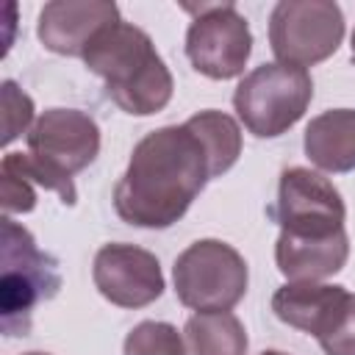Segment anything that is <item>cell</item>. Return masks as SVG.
I'll list each match as a JSON object with an SVG mask.
<instances>
[{"mask_svg": "<svg viewBox=\"0 0 355 355\" xmlns=\"http://www.w3.org/2000/svg\"><path fill=\"white\" fill-rule=\"evenodd\" d=\"M119 22V8L111 0H53L39 11V42L58 55L83 58L92 39Z\"/></svg>", "mask_w": 355, "mask_h": 355, "instance_id": "obj_11", "label": "cell"}, {"mask_svg": "<svg viewBox=\"0 0 355 355\" xmlns=\"http://www.w3.org/2000/svg\"><path fill=\"white\" fill-rule=\"evenodd\" d=\"M211 178L216 172L200 133L189 122L164 125L133 147L114 186V211L133 227L164 230L183 219Z\"/></svg>", "mask_w": 355, "mask_h": 355, "instance_id": "obj_1", "label": "cell"}, {"mask_svg": "<svg viewBox=\"0 0 355 355\" xmlns=\"http://www.w3.org/2000/svg\"><path fill=\"white\" fill-rule=\"evenodd\" d=\"M266 214L280 227V233L324 239L344 230L347 208L333 180L313 169L291 166L283 169L277 200L266 208Z\"/></svg>", "mask_w": 355, "mask_h": 355, "instance_id": "obj_9", "label": "cell"}, {"mask_svg": "<svg viewBox=\"0 0 355 355\" xmlns=\"http://www.w3.org/2000/svg\"><path fill=\"white\" fill-rule=\"evenodd\" d=\"M100 153L97 122L78 108H47L28 130V153H6L3 161L33 186L55 191L64 205H75L72 175L86 169Z\"/></svg>", "mask_w": 355, "mask_h": 355, "instance_id": "obj_3", "label": "cell"}, {"mask_svg": "<svg viewBox=\"0 0 355 355\" xmlns=\"http://www.w3.org/2000/svg\"><path fill=\"white\" fill-rule=\"evenodd\" d=\"M33 122V100L14 83L3 80V141L11 144Z\"/></svg>", "mask_w": 355, "mask_h": 355, "instance_id": "obj_18", "label": "cell"}, {"mask_svg": "<svg viewBox=\"0 0 355 355\" xmlns=\"http://www.w3.org/2000/svg\"><path fill=\"white\" fill-rule=\"evenodd\" d=\"M178 300L197 311H230L247 294V261L236 247L219 239H200L189 244L172 266Z\"/></svg>", "mask_w": 355, "mask_h": 355, "instance_id": "obj_6", "label": "cell"}, {"mask_svg": "<svg viewBox=\"0 0 355 355\" xmlns=\"http://www.w3.org/2000/svg\"><path fill=\"white\" fill-rule=\"evenodd\" d=\"M122 355H186V344L175 324L147 319L125 336Z\"/></svg>", "mask_w": 355, "mask_h": 355, "instance_id": "obj_17", "label": "cell"}, {"mask_svg": "<svg viewBox=\"0 0 355 355\" xmlns=\"http://www.w3.org/2000/svg\"><path fill=\"white\" fill-rule=\"evenodd\" d=\"M324 355H355V294L349 300V308L344 311L338 327L319 341Z\"/></svg>", "mask_w": 355, "mask_h": 355, "instance_id": "obj_19", "label": "cell"}, {"mask_svg": "<svg viewBox=\"0 0 355 355\" xmlns=\"http://www.w3.org/2000/svg\"><path fill=\"white\" fill-rule=\"evenodd\" d=\"M261 355H288V352H280V349H263Z\"/></svg>", "mask_w": 355, "mask_h": 355, "instance_id": "obj_20", "label": "cell"}, {"mask_svg": "<svg viewBox=\"0 0 355 355\" xmlns=\"http://www.w3.org/2000/svg\"><path fill=\"white\" fill-rule=\"evenodd\" d=\"M22 355H50V352H39V349H33V352H22Z\"/></svg>", "mask_w": 355, "mask_h": 355, "instance_id": "obj_21", "label": "cell"}, {"mask_svg": "<svg viewBox=\"0 0 355 355\" xmlns=\"http://www.w3.org/2000/svg\"><path fill=\"white\" fill-rule=\"evenodd\" d=\"M83 64L105 80L111 103L133 116H150L166 108L175 80L158 55L147 31L133 22H114L100 31L83 53Z\"/></svg>", "mask_w": 355, "mask_h": 355, "instance_id": "obj_2", "label": "cell"}, {"mask_svg": "<svg viewBox=\"0 0 355 355\" xmlns=\"http://www.w3.org/2000/svg\"><path fill=\"white\" fill-rule=\"evenodd\" d=\"M94 288L119 308H144L164 294V272L158 258L136 244H103L92 266Z\"/></svg>", "mask_w": 355, "mask_h": 355, "instance_id": "obj_10", "label": "cell"}, {"mask_svg": "<svg viewBox=\"0 0 355 355\" xmlns=\"http://www.w3.org/2000/svg\"><path fill=\"white\" fill-rule=\"evenodd\" d=\"M305 155L322 172L344 175L355 169V111L330 108L313 116L302 139Z\"/></svg>", "mask_w": 355, "mask_h": 355, "instance_id": "obj_14", "label": "cell"}, {"mask_svg": "<svg viewBox=\"0 0 355 355\" xmlns=\"http://www.w3.org/2000/svg\"><path fill=\"white\" fill-rule=\"evenodd\" d=\"M349 300L352 294L344 286L322 283V280H300V283H283L272 294V311L283 324L322 341L338 327L344 311L349 308Z\"/></svg>", "mask_w": 355, "mask_h": 355, "instance_id": "obj_12", "label": "cell"}, {"mask_svg": "<svg viewBox=\"0 0 355 355\" xmlns=\"http://www.w3.org/2000/svg\"><path fill=\"white\" fill-rule=\"evenodd\" d=\"M344 39V14L333 0H280L269 14V47L280 64L313 67Z\"/></svg>", "mask_w": 355, "mask_h": 355, "instance_id": "obj_7", "label": "cell"}, {"mask_svg": "<svg viewBox=\"0 0 355 355\" xmlns=\"http://www.w3.org/2000/svg\"><path fill=\"white\" fill-rule=\"evenodd\" d=\"M313 100L308 69L291 64H261L247 72L236 92L233 108L241 125L258 139H275L294 128Z\"/></svg>", "mask_w": 355, "mask_h": 355, "instance_id": "obj_5", "label": "cell"}, {"mask_svg": "<svg viewBox=\"0 0 355 355\" xmlns=\"http://www.w3.org/2000/svg\"><path fill=\"white\" fill-rule=\"evenodd\" d=\"M191 17L186 31V55L191 67L211 80L239 78L252 53V33L233 3L183 6Z\"/></svg>", "mask_w": 355, "mask_h": 355, "instance_id": "obj_8", "label": "cell"}, {"mask_svg": "<svg viewBox=\"0 0 355 355\" xmlns=\"http://www.w3.org/2000/svg\"><path fill=\"white\" fill-rule=\"evenodd\" d=\"M186 355H247V330L230 311L189 316L183 327Z\"/></svg>", "mask_w": 355, "mask_h": 355, "instance_id": "obj_15", "label": "cell"}, {"mask_svg": "<svg viewBox=\"0 0 355 355\" xmlns=\"http://www.w3.org/2000/svg\"><path fill=\"white\" fill-rule=\"evenodd\" d=\"M349 47H352V61H355V31H352V44Z\"/></svg>", "mask_w": 355, "mask_h": 355, "instance_id": "obj_22", "label": "cell"}, {"mask_svg": "<svg viewBox=\"0 0 355 355\" xmlns=\"http://www.w3.org/2000/svg\"><path fill=\"white\" fill-rule=\"evenodd\" d=\"M349 258L347 230L324 239H305L280 233L275 241V263L288 283L300 280H324L344 269Z\"/></svg>", "mask_w": 355, "mask_h": 355, "instance_id": "obj_13", "label": "cell"}, {"mask_svg": "<svg viewBox=\"0 0 355 355\" xmlns=\"http://www.w3.org/2000/svg\"><path fill=\"white\" fill-rule=\"evenodd\" d=\"M61 288L58 261L42 252L33 236L3 216V277H0V316L6 336H28L31 316L39 302H47Z\"/></svg>", "mask_w": 355, "mask_h": 355, "instance_id": "obj_4", "label": "cell"}, {"mask_svg": "<svg viewBox=\"0 0 355 355\" xmlns=\"http://www.w3.org/2000/svg\"><path fill=\"white\" fill-rule=\"evenodd\" d=\"M186 122H189V125L200 133V139L205 141L208 155H211V161H214L216 178L225 175V172L239 161V155H241V128H239V122H236L230 114L214 111V108L197 111V114L189 116Z\"/></svg>", "mask_w": 355, "mask_h": 355, "instance_id": "obj_16", "label": "cell"}]
</instances>
